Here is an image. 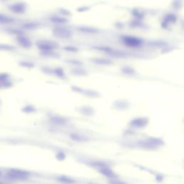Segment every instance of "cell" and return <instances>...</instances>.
Wrapping results in <instances>:
<instances>
[{
  "instance_id": "cell-12",
  "label": "cell",
  "mask_w": 184,
  "mask_h": 184,
  "mask_svg": "<svg viewBox=\"0 0 184 184\" xmlns=\"http://www.w3.org/2000/svg\"><path fill=\"white\" fill-rule=\"evenodd\" d=\"M71 73H72L74 75L78 76H84L86 75V71L84 70V68L81 67H77V68H74L71 70Z\"/></svg>"
},
{
  "instance_id": "cell-22",
  "label": "cell",
  "mask_w": 184,
  "mask_h": 184,
  "mask_svg": "<svg viewBox=\"0 0 184 184\" xmlns=\"http://www.w3.org/2000/svg\"><path fill=\"white\" fill-rule=\"evenodd\" d=\"M66 62L68 63L73 65L74 66H81L82 65V62L80 61L79 60H76V59H70V60H67Z\"/></svg>"
},
{
  "instance_id": "cell-11",
  "label": "cell",
  "mask_w": 184,
  "mask_h": 184,
  "mask_svg": "<svg viewBox=\"0 0 184 184\" xmlns=\"http://www.w3.org/2000/svg\"><path fill=\"white\" fill-rule=\"evenodd\" d=\"M121 72L128 76H134L136 74V71L135 70L134 68L129 66H125L121 68Z\"/></svg>"
},
{
  "instance_id": "cell-8",
  "label": "cell",
  "mask_w": 184,
  "mask_h": 184,
  "mask_svg": "<svg viewBox=\"0 0 184 184\" xmlns=\"http://www.w3.org/2000/svg\"><path fill=\"white\" fill-rule=\"evenodd\" d=\"M91 61L99 66H111L113 63L112 60L102 58H93L91 59Z\"/></svg>"
},
{
  "instance_id": "cell-7",
  "label": "cell",
  "mask_w": 184,
  "mask_h": 184,
  "mask_svg": "<svg viewBox=\"0 0 184 184\" xmlns=\"http://www.w3.org/2000/svg\"><path fill=\"white\" fill-rule=\"evenodd\" d=\"M177 20V16L175 14L173 13H169L167 14L164 17H163V20L161 24V26L163 28H167L168 25L170 24L175 23Z\"/></svg>"
},
{
  "instance_id": "cell-13",
  "label": "cell",
  "mask_w": 184,
  "mask_h": 184,
  "mask_svg": "<svg viewBox=\"0 0 184 184\" xmlns=\"http://www.w3.org/2000/svg\"><path fill=\"white\" fill-rule=\"evenodd\" d=\"M108 54L109 55H111V56L116 57V58H123V57L126 56V54L124 53V52L116 49H112Z\"/></svg>"
},
{
  "instance_id": "cell-2",
  "label": "cell",
  "mask_w": 184,
  "mask_h": 184,
  "mask_svg": "<svg viewBox=\"0 0 184 184\" xmlns=\"http://www.w3.org/2000/svg\"><path fill=\"white\" fill-rule=\"evenodd\" d=\"M121 41L124 46L130 48H138L141 46L143 41L141 38L132 35H124L121 37Z\"/></svg>"
},
{
  "instance_id": "cell-5",
  "label": "cell",
  "mask_w": 184,
  "mask_h": 184,
  "mask_svg": "<svg viewBox=\"0 0 184 184\" xmlns=\"http://www.w3.org/2000/svg\"><path fill=\"white\" fill-rule=\"evenodd\" d=\"M7 175L9 177L13 178V179H25L28 177V173L27 172L19 169L10 170Z\"/></svg>"
},
{
  "instance_id": "cell-28",
  "label": "cell",
  "mask_w": 184,
  "mask_h": 184,
  "mask_svg": "<svg viewBox=\"0 0 184 184\" xmlns=\"http://www.w3.org/2000/svg\"><path fill=\"white\" fill-rule=\"evenodd\" d=\"M14 49V47L10 45L0 44V50H12Z\"/></svg>"
},
{
  "instance_id": "cell-16",
  "label": "cell",
  "mask_w": 184,
  "mask_h": 184,
  "mask_svg": "<svg viewBox=\"0 0 184 184\" xmlns=\"http://www.w3.org/2000/svg\"><path fill=\"white\" fill-rule=\"evenodd\" d=\"M147 120L145 118H140V119H136L132 121V124L136 127H142L145 125L147 124Z\"/></svg>"
},
{
  "instance_id": "cell-19",
  "label": "cell",
  "mask_w": 184,
  "mask_h": 184,
  "mask_svg": "<svg viewBox=\"0 0 184 184\" xmlns=\"http://www.w3.org/2000/svg\"><path fill=\"white\" fill-rule=\"evenodd\" d=\"M20 66L24 68H33L35 66V64L32 62L27 61V60H23V61L20 62Z\"/></svg>"
},
{
  "instance_id": "cell-14",
  "label": "cell",
  "mask_w": 184,
  "mask_h": 184,
  "mask_svg": "<svg viewBox=\"0 0 184 184\" xmlns=\"http://www.w3.org/2000/svg\"><path fill=\"white\" fill-rule=\"evenodd\" d=\"M81 93L84 94L85 96H90V97H98L99 96V93L95 90L92 89H84L83 88Z\"/></svg>"
},
{
  "instance_id": "cell-9",
  "label": "cell",
  "mask_w": 184,
  "mask_h": 184,
  "mask_svg": "<svg viewBox=\"0 0 184 184\" xmlns=\"http://www.w3.org/2000/svg\"><path fill=\"white\" fill-rule=\"evenodd\" d=\"M78 29L80 32L88 34H95L99 32V30L98 29L93 27H89V26H80Z\"/></svg>"
},
{
  "instance_id": "cell-18",
  "label": "cell",
  "mask_w": 184,
  "mask_h": 184,
  "mask_svg": "<svg viewBox=\"0 0 184 184\" xmlns=\"http://www.w3.org/2000/svg\"><path fill=\"white\" fill-rule=\"evenodd\" d=\"M183 6V1L182 0H173L172 2V7L175 10H180Z\"/></svg>"
},
{
  "instance_id": "cell-17",
  "label": "cell",
  "mask_w": 184,
  "mask_h": 184,
  "mask_svg": "<svg viewBox=\"0 0 184 184\" xmlns=\"http://www.w3.org/2000/svg\"><path fill=\"white\" fill-rule=\"evenodd\" d=\"M14 21V20L12 17L7 16L5 15H2V14H0V23L1 24H7V23H11Z\"/></svg>"
},
{
  "instance_id": "cell-1",
  "label": "cell",
  "mask_w": 184,
  "mask_h": 184,
  "mask_svg": "<svg viewBox=\"0 0 184 184\" xmlns=\"http://www.w3.org/2000/svg\"><path fill=\"white\" fill-rule=\"evenodd\" d=\"M36 46L41 52L53 51L59 47L55 41L48 40H39L36 42Z\"/></svg>"
},
{
  "instance_id": "cell-29",
  "label": "cell",
  "mask_w": 184,
  "mask_h": 184,
  "mask_svg": "<svg viewBox=\"0 0 184 184\" xmlns=\"http://www.w3.org/2000/svg\"><path fill=\"white\" fill-rule=\"evenodd\" d=\"M81 110H82L83 112H85L86 114H91L92 112H93V109L89 107H84L81 108Z\"/></svg>"
},
{
  "instance_id": "cell-20",
  "label": "cell",
  "mask_w": 184,
  "mask_h": 184,
  "mask_svg": "<svg viewBox=\"0 0 184 184\" xmlns=\"http://www.w3.org/2000/svg\"><path fill=\"white\" fill-rule=\"evenodd\" d=\"M132 15L136 17L137 20H140L141 21V20L144 17V15L142 14L141 12L139 11L138 10H134L132 11Z\"/></svg>"
},
{
  "instance_id": "cell-24",
  "label": "cell",
  "mask_w": 184,
  "mask_h": 184,
  "mask_svg": "<svg viewBox=\"0 0 184 184\" xmlns=\"http://www.w3.org/2000/svg\"><path fill=\"white\" fill-rule=\"evenodd\" d=\"M41 54L44 56L47 57H52V58H58L59 57L58 54H56L53 51H49V52H41Z\"/></svg>"
},
{
  "instance_id": "cell-4",
  "label": "cell",
  "mask_w": 184,
  "mask_h": 184,
  "mask_svg": "<svg viewBox=\"0 0 184 184\" xmlns=\"http://www.w3.org/2000/svg\"><path fill=\"white\" fill-rule=\"evenodd\" d=\"M9 10L12 13L17 14V15H22L25 13L27 10V5L25 2L22 1H19V2L14 3V4L9 6Z\"/></svg>"
},
{
  "instance_id": "cell-21",
  "label": "cell",
  "mask_w": 184,
  "mask_h": 184,
  "mask_svg": "<svg viewBox=\"0 0 184 184\" xmlns=\"http://www.w3.org/2000/svg\"><path fill=\"white\" fill-rule=\"evenodd\" d=\"M9 79H10V75H9L7 73H0V84L4 83V81H8Z\"/></svg>"
},
{
  "instance_id": "cell-23",
  "label": "cell",
  "mask_w": 184,
  "mask_h": 184,
  "mask_svg": "<svg viewBox=\"0 0 184 184\" xmlns=\"http://www.w3.org/2000/svg\"><path fill=\"white\" fill-rule=\"evenodd\" d=\"M35 110V108L32 105H27L22 109V111H23L24 112H25V113H31V112H33Z\"/></svg>"
},
{
  "instance_id": "cell-30",
  "label": "cell",
  "mask_w": 184,
  "mask_h": 184,
  "mask_svg": "<svg viewBox=\"0 0 184 184\" xmlns=\"http://www.w3.org/2000/svg\"><path fill=\"white\" fill-rule=\"evenodd\" d=\"M42 71L43 73H45V74H53V69L50 68H48V67H43Z\"/></svg>"
},
{
  "instance_id": "cell-32",
  "label": "cell",
  "mask_w": 184,
  "mask_h": 184,
  "mask_svg": "<svg viewBox=\"0 0 184 184\" xmlns=\"http://www.w3.org/2000/svg\"><path fill=\"white\" fill-rule=\"evenodd\" d=\"M60 12H61L63 15H69V14H71L70 12H69L68 10H66V9H62V10H60Z\"/></svg>"
},
{
  "instance_id": "cell-15",
  "label": "cell",
  "mask_w": 184,
  "mask_h": 184,
  "mask_svg": "<svg viewBox=\"0 0 184 184\" xmlns=\"http://www.w3.org/2000/svg\"><path fill=\"white\" fill-rule=\"evenodd\" d=\"M53 74H55L57 77L60 78V79H65L66 78L64 70L60 67H57L53 69Z\"/></svg>"
},
{
  "instance_id": "cell-3",
  "label": "cell",
  "mask_w": 184,
  "mask_h": 184,
  "mask_svg": "<svg viewBox=\"0 0 184 184\" xmlns=\"http://www.w3.org/2000/svg\"><path fill=\"white\" fill-rule=\"evenodd\" d=\"M53 35L60 39H68L72 37V32L65 27H56L53 29Z\"/></svg>"
},
{
  "instance_id": "cell-6",
  "label": "cell",
  "mask_w": 184,
  "mask_h": 184,
  "mask_svg": "<svg viewBox=\"0 0 184 184\" xmlns=\"http://www.w3.org/2000/svg\"><path fill=\"white\" fill-rule=\"evenodd\" d=\"M16 40L17 43H18L22 48H25V49H29V48L32 46V41H31V40L29 39L28 37L23 35L22 34L17 36Z\"/></svg>"
},
{
  "instance_id": "cell-25",
  "label": "cell",
  "mask_w": 184,
  "mask_h": 184,
  "mask_svg": "<svg viewBox=\"0 0 184 184\" xmlns=\"http://www.w3.org/2000/svg\"><path fill=\"white\" fill-rule=\"evenodd\" d=\"M23 27L27 29H33L37 28L38 25L36 23H34V22H28V23L25 24Z\"/></svg>"
},
{
  "instance_id": "cell-27",
  "label": "cell",
  "mask_w": 184,
  "mask_h": 184,
  "mask_svg": "<svg viewBox=\"0 0 184 184\" xmlns=\"http://www.w3.org/2000/svg\"><path fill=\"white\" fill-rule=\"evenodd\" d=\"M114 104H115L116 107H121V108H123V107L125 108L127 106V102H125V101H122V100L117 101V102H116Z\"/></svg>"
},
{
  "instance_id": "cell-10",
  "label": "cell",
  "mask_w": 184,
  "mask_h": 184,
  "mask_svg": "<svg viewBox=\"0 0 184 184\" xmlns=\"http://www.w3.org/2000/svg\"><path fill=\"white\" fill-rule=\"evenodd\" d=\"M50 21L53 22V23L55 24H59V25H60V24L66 23L68 22V20L66 18H65V17L55 15V16H52L50 17Z\"/></svg>"
},
{
  "instance_id": "cell-31",
  "label": "cell",
  "mask_w": 184,
  "mask_h": 184,
  "mask_svg": "<svg viewBox=\"0 0 184 184\" xmlns=\"http://www.w3.org/2000/svg\"><path fill=\"white\" fill-rule=\"evenodd\" d=\"M88 10H89V7H81L78 9L77 12H79V13H83V12H86Z\"/></svg>"
},
{
  "instance_id": "cell-26",
  "label": "cell",
  "mask_w": 184,
  "mask_h": 184,
  "mask_svg": "<svg viewBox=\"0 0 184 184\" xmlns=\"http://www.w3.org/2000/svg\"><path fill=\"white\" fill-rule=\"evenodd\" d=\"M64 50L68 52H72V53H76V52L79 51V49L76 47L73 46H67L64 47Z\"/></svg>"
},
{
  "instance_id": "cell-33",
  "label": "cell",
  "mask_w": 184,
  "mask_h": 184,
  "mask_svg": "<svg viewBox=\"0 0 184 184\" xmlns=\"http://www.w3.org/2000/svg\"><path fill=\"white\" fill-rule=\"evenodd\" d=\"M0 184H3V183H0Z\"/></svg>"
}]
</instances>
